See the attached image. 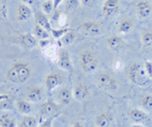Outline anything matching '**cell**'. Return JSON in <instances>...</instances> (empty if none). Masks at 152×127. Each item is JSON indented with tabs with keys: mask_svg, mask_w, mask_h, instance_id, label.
<instances>
[{
	"mask_svg": "<svg viewBox=\"0 0 152 127\" xmlns=\"http://www.w3.org/2000/svg\"><path fill=\"white\" fill-rule=\"evenodd\" d=\"M126 76L131 83L140 86H145L150 79L147 75L145 64L141 63H132L129 65L126 70Z\"/></svg>",
	"mask_w": 152,
	"mask_h": 127,
	"instance_id": "6da1fadb",
	"label": "cell"
},
{
	"mask_svg": "<svg viewBox=\"0 0 152 127\" xmlns=\"http://www.w3.org/2000/svg\"><path fill=\"white\" fill-rule=\"evenodd\" d=\"M31 76V68L25 63H16L9 69L7 78L15 83H25Z\"/></svg>",
	"mask_w": 152,
	"mask_h": 127,
	"instance_id": "7a4b0ae2",
	"label": "cell"
},
{
	"mask_svg": "<svg viewBox=\"0 0 152 127\" xmlns=\"http://www.w3.org/2000/svg\"><path fill=\"white\" fill-rule=\"evenodd\" d=\"M79 64L86 73H91L98 68V59L91 50L86 49L79 54Z\"/></svg>",
	"mask_w": 152,
	"mask_h": 127,
	"instance_id": "3957f363",
	"label": "cell"
},
{
	"mask_svg": "<svg viewBox=\"0 0 152 127\" xmlns=\"http://www.w3.org/2000/svg\"><path fill=\"white\" fill-rule=\"evenodd\" d=\"M96 84L99 88L107 92H113L118 90L119 82L118 80L107 72H102L96 77Z\"/></svg>",
	"mask_w": 152,
	"mask_h": 127,
	"instance_id": "277c9868",
	"label": "cell"
},
{
	"mask_svg": "<svg viewBox=\"0 0 152 127\" xmlns=\"http://www.w3.org/2000/svg\"><path fill=\"white\" fill-rule=\"evenodd\" d=\"M79 30L83 32L84 34L88 36H97L101 34L102 27L100 26L98 22L95 21H86L81 24Z\"/></svg>",
	"mask_w": 152,
	"mask_h": 127,
	"instance_id": "5b68a950",
	"label": "cell"
},
{
	"mask_svg": "<svg viewBox=\"0 0 152 127\" xmlns=\"http://www.w3.org/2000/svg\"><path fill=\"white\" fill-rule=\"evenodd\" d=\"M59 109L60 105H57L56 102L52 101H47L40 107V115L45 119H49V118L57 116V112Z\"/></svg>",
	"mask_w": 152,
	"mask_h": 127,
	"instance_id": "8992f818",
	"label": "cell"
},
{
	"mask_svg": "<svg viewBox=\"0 0 152 127\" xmlns=\"http://www.w3.org/2000/svg\"><path fill=\"white\" fill-rule=\"evenodd\" d=\"M120 11L119 0H106L102 7V13L106 17H112Z\"/></svg>",
	"mask_w": 152,
	"mask_h": 127,
	"instance_id": "52a82bcc",
	"label": "cell"
},
{
	"mask_svg": "<svg viewBox=\"0 0 152 127\" xmlns=\"http://www.w3.org/2000/svg\"><path fill=\"white\" fill-rule=\"evenodd\" d=\"M91 91L90 87L84 83H79L77 86L74 87L73 90V98L78 102H84L89 98Z\"/></svg>",
	"mask_w": 152,
	"mask_h": 127,
	"instance_id": "ba28073f",
	"label": "cell"
},
{
	"mask_svg": "<svg viewBox=\"0 0 152 127\" xmlns=\"http://www.w3.org/2000/svg\"><path fill=\"white\" fill-rule=\"evenodd\" d=\"M63 82H64V78L60 73L52 72V73H50L46 77L45 84H46L48 91L50 93L51 91H53L56 87H58L60 84L63 83Z\"/></svg>",
	"mask_w": 152,
	"mask_h": 127,
	"instance_id": "9c48e42d",
	"label": "cell"
},
{
	"mask_svg": "<svg viewBox=\"0 0 152 127\" xmlns=\"http://www.w3.org/2000/svg\"><path fill=\"white\" fill-rule=\"evenodd\" d=\"M56 63L60 68L66 70V71H72L73 70V65L71 62L70 56L66 49H62L58 52V58H57Z\"/></svg>",
	"mask_w": 152,
	"mask_h": 127,
	"instance_id": "30bf717a",
	"label": "cell"
},
{
	"mask_svg": "<svg viewBox=\"0 0 152 127\" xmlns=\"http://www.w3.org/2000/svg\"><path fill=\"white\" fill-rule=\"evenodd\" d=\"M107 45L108 49L113 52H119L126 46V43L121 37L116 35H111L107 38Z\"/></svg>",
	"mask_w": 152,
	"mask_h": 127,
	"instance_id": "8fae6325",
	"label": "cell"
},
{
	"mask_svg": "<svg viewBox=\"0 0 152 127\" xmlns=\"http://www.w3.org/2000/svg\"><path fill=\"white\" fill-rule=\"evenodd\" d=\"M137 15L142 19L148 17L152 12V6L147 0H140L136 4Z\"/></svg>",
	"mask_w": 152,
	"mask_h": 127,
	"instance_id": "7c38bea8",
	"label": "cell"
},
{
	"mask_svg": "<svg viewBox=\"0 0 152 127\" xmlns=\"http://www.w3.org/2000/svg\"><path fill=\"white\" fill-rule=\"evenodd\" d=\"M17 42L26 49H33L38 45L39 40H38L33 34L26 33V34H23L17 37Z\"/></svg>",
	"mask_w": 152,
	"mask_h": 127,
	"instance_id": "4fadbf2b",
	"label": "cell"
},
{
	"mask_svg": "<svg viewBox=\"0 0 152 127\" xmlns=\"http://www.w3.org/2000/svg\"><path fill=\"white\" fill-rule=\"evenodd\" d=\"M127 116L129 118V120H132L133 122H135V123H141V122L148 120L149 119V117L145 111L142 109H137V108H134V109L128 111Z\"/></svg>",
	"mask_w": 152,
	"mask_h": 127,
	"instance_id": "5bb4252c",
	"label": "cell"
},
{
	"mask_svg": "<svg viewBox=\"0 0 152 127\" xmlns=\"http://www.w3.org/2000/svg\"><path fill=\"white\" fill-rule=\"evenodd\" d=\"M32 17V11L26 4H21L17 7L16 10V19L19 22H26Z\"/></svg>",
	"mask_w": 152,
	"mask_h": 127,
	"instance_id": "9a60e30c",
	"label": "cell"
},
{
	"mask_svg": "<svg viewBox=\"0 0 152 127\" xmlns=\"http://www.w3.org/2000/svg\"><path fill=\"white\" fill-rule=\"evenodd\" d=\"M113 118L110 113L103 112L95 118V124L97 127H109L112 122Z\"/></svg>",
	"mask_w": 152,
	"mask_h": 127,
	"instance_id": "2e32d148",
	"label": "cell"
},
{
	"mask_svg": "<svg viewBox=\"0 0 152 127\" xmlns=\"http://www.w3.org/2000/svg\"><path fill=\"white\" fill-rule=\"evenodd\" d=\"M72 98H73V91H71L68 87H64L60 89L58 94H57V99H58L59 102L62 105H69Z\"/></svg>",
	"mask_w": 152,
	"mask_h": 127,
	"instance_id": "e0dca14e",
	"label": "cell"
},
{
	"mask_svg": "<svg viewBox=\"0 0 152 127\" xmlns=\"http://www.w3.org/2000/svg\"><path fill=\"white\" fill-rule=\"evenodd\" d=\"M134 30V22L130 18H124L118 24V31L122 34H127Z\"/></svg>",
	"mask_w": 152,
	"mask_h": 127,
	"instance_id": "ac0fdd59",
	"label": "cell"
},
{
	"mask_svg": "<svg viewBox=\"0 0 152 127\" xmlns=\"http://www.w3.org/2000/svg\"><path fill=\"white\" fill-rule=\"evenodd\" d=\"M35 22L37 25H39L40 27L44 28L45 30H47L48 31H50L52 30L51 28V24L49 20V18L47 17V15H45L43 12H39L36 13L35 15Z\"/></svg>",
	"mask_w": 152,
	"mask_h": 127,
	"instance_id": "d6986e66",
	"label": "cell"
},
{
	"mask_svg": "<svg viewBox=\"0 0 152 127\" xmlns=\"http://www.w3.org/2000/svg\"><path fill=\"white\" fill-rule=\"evenodd\" d=\"M43 99L42 89L39 87H32L27 93V101L31 102H38Z\"/></svg>",
	"mask_w": 152,
	"mask_h": 127,
	"instance_id": "ffe728a7",
	"label": "cell"
},
{
	"mask_svg": "<svg viewBox=\"0 0 152 127\" xmlns=\"http://www.w3.org/2000/svg\"><path fill=\"white\" fill-rule=\"evenodd\" d=\"M58 52L59 51L57 50L56 46L53 45V43H51L50 45H49L46 48L43 49V55L45 56L46 58L52 60V61H57V58H58Z\"/></svg>",
	"mask_w": 152,
	"mask_h": 127,
	"instance_id": "44dd1931",
	"label": "cell"
},
{
	"mask_svg": "<svg viewBox=\"0 0 152 127\" xmlns=\"http://www.w3.org/2000/svg\"><path fill=\"white\" fill-rule=\"evenodd\" d=\"M15 107L20 112L21 114H30L32 110V105L31 102L28 101H24V100H19L15 102Z\"/></svg>",
	"mask_w": 152,
	"mask_h": 127,
	"instance_id": "7402d4cb",
	"label": "cell"
},
{
	"mask_svg": "<svg viewBox=\"0 0 152 127\" xmlns=\"http://www.w3.org/2000/svg\"><path fill=\"white\" fill-rule=\"evenodd\" d=\"M0 127H16V121L11 114L4 113L0 117Z\"/></svg>",
	"mask_w": 152,
	"mask_h": 127,
	"instance_id": "603a6c76",
	"label": "cell"
},
{
	"mask_svg": "<svg viewBox=\"0 0 152 127\" xmlns=\"http://www.w3.org/2000/svg\"><path fill=\"white\" fill-rule=\"evenodd\" d=\"M32 34L34 35L38 40H43V39H49L50 38V33L47 30L44 28L40 27L39 25L35 24L34 28L32 30Z\"/></svg>",
	"mask_w": 152,
	"mask_h": 127,
	"instance_id": "cb8c5ba5",
	"label": "cell"
},
{
	"mask_svg": "<svg viewBox=\"0 0 152 127\" xmlns=\"http://www.w3.org/2000/svg\"><path fill=\"white\" fill-rule=\"evenodd\" d=\"M76 40V33L72 30H69L66 33H65L63 35V37L60 39L62 45L64 46H69L71 45L73 42Z\"/></svg>",
	"mask_w": 152,
	"mask_h": 127,
	"instance_id": "d4e9b609",
	"label": "cell"
},
{
	"mask_svg": "<svg viewBox=\"0 0 152 127\" xmlns=\"http://www.w3.org/2000/svg\"><path fill=\"white\" fill-rule=\"evenodd\" d=\"M140 103H141V106L144 108L145 110L151 111L152 110V95H150V94L144 95L141 98Z\"/></svg>",
	"mask_w": 152,
	"mask_h": 127,
	"instance_id": "484cf974",
	"label": "cell"
},
{
	"mask_svg": "<svg viewBox=\"0 0 152 127\" xmlns=\"http://www.w3.org/2000/svg\"><path fill=\"white\" fill-rule=\"evenodd\" d=\"M142 43L146 48H152V31L145 30L142 34Z\"/></svg>",
	"mask_w": 152,
	"mask_h": 127,
	"instance_id": "4316f807",
	"label": "cell"
},
{
	"mask_svg": "<svg viewBox=\"0 0 152 127\" xmlns=\"http://www.w3.org/2000/svg\"><path fill=\"white\" fill-rule=\"evenodd\" d=\"M36 124H37V120L35 118L31 117V116H27V117L23 118L20 127H35Z\"/></svg>",
	"mask_w": 152,
	"mask_h": 127,
	"instance_id": "83f0119b",
	"label": "cell"
},
{
	"mask_svg": "<svg viewBox=\"0 0 152 127\" xmlns=\"http://www.w3.org/2000/svg\"><path fill=\"white\" fill-rule=\"evenodd\" d=\"M41 9H42V12H44L45 15H50V13L54 11L53 1H51V0H47V1H45L42 4Z\"/></svg>",
	"mask_w": 152,
	"mask_h": 127,
	"instance_id": "f1b7e54d",
	"label": "cell"
},
{
	"mask_svg": "<svg viewBox=\"0 0 152 127\" xmlns=\"http://www.w3.org/2000/svg\"><path fill=\"white\" fill-rule=\"evenodd\" d=\"M69 30V28L65 27V28H60V29H52L50 30V32H51L52 36H53L55 39H61L62 37H63V35L65 33H66Z\"/></svg>",
	"mask_w": 152,
	"mask_h": 127,
	"instance_id": "f546056e",
	"label": "cell"
},
{
	"mask_svg": "<svg viewBox=\"0 0 152 127\" xmlns=\"http://www.w3.org/2000/svg\"><path fill=\"white\" fill-rule=\"evenodd\" d=\"M65 7L68 11H72L77 9L81 4L80 0H65Z\"/></svg>",
	"mask_w": 152,
	"mask_h": 127,
	"instance_id": "4dcf8cb0",
	"label": "cell"
},
{
	"mask_svg": "<svg viewBox=\"0 0 152 127\" xmlns=\"http://www.w3.org/2000/svg\"><path fill=\"white\" fill-rule=\"evenodd\" d=\"M12 102L10 99L5 101H0V109H12Z\"/></svg>",
	"mask_w": 152,
	"mask_h": 127,
	"instance_id": "1f68e13d",
	"label": "cell"
},
{
	"mask_svg": "<svg viewBox=\"0 0 152 127\" xmlns=\"http://www.w3.org/2000/svg\"><path fill=\"white\" fill-rule=\"evenodd\" d=\"M8 16V10L6 6L0 5V22L5 20Z\"/></svg>",
	"mask_w": 152,
	"mask_h": 127,
	"instance_id": "d6a6232c",
	"label": "cell"
},
{
	"mask_svg": "<svg viewBox=\"0 0 152 127\" xmlns=\"http://www.w3.org/2000/svg\"><path fill=\"white\" fill-rule=\"evenodd\" d=\"M98 0H80L81 4L84 6V7H87V8H91L93 7L95 4L97 3Z\"/></svg>",
	"mask_w": 152,
	"mask_h": 127,
	"instance_id": "836d02e7",
	"label": "cell"
},
{
	"mask_svg": "<svg viewBox=\"0 0 152 127\" xmlns=\"http://www.w3.org/2000/svg\"><path fill=\"white\" fill-rule=\"evenodd\" d=\"M66 21H68V17H66V15H64V13H61V15L59 17L58 21H57V23H58L60 28H65V26L66 25Z\"/></svg>",
	"mask_w": 152,
	"mask_h": 127,
	"instance_id": "e575fe53",
	"label": "cell"
},
{
	"mask_svg": "<svg viewBox=\"0 0 152 127\" xmlns=\"http://www.w3.org/2000/svg\"><path fill=\"white\" fill-rule=\"evenodd\" d=\"M145 67L148 77L150 79H152V61H146V62L145 63Z\"/></svg>",
	"mask_w": 152,
	"mask_h": 127,
	"instance_id": "d590c367",
	"label": "cell"
},
{
	"mask_svg": "<svg viewBox=\"0 0 152 127\" xmlns=\"http://www.w3.org/2000/svg\"><path fill=\"white\" fill-rule=\"evenodd\" d=\"M53 119H54V117H51V118H49V119H46L41 123L40 127H51V121H52V120H53Z\"/></svg>",
	"mask_w": 152,
	"mask_h": 127,
	"instance_id": "8d00e7d4",
	"label": "cell"
},
{
	"mask_svg": "<svg viewBox=\"0 0 152 127\" xmlns=\"http://www.w3.org/2000/svg\"><path fill=\"white\" fill-rule=\"evenodd\" d=\"M122 67H123V64H122L121 61H119V60L115 61L113 64V67L115 70H120L122 68Z\"/></svg>",
	"mask_w": 152,
	"mask_h": 127,
	"instance_id": "74e56055",
	"label": "cell"
},
{
	"mask_svg": "<svg viewBox=\"0 0 152 127\" xmlns=\"http://www.w3.org/2000/svg\"><path fill=\"white\" fill-rule=\"evenodd\" d=\"M53 1V7H54V10H57V8H58L62 3H63V1H65V0H52Z\"/></svg>",
	"mask_w": 152,
	"mask_h": 127,
	"instance_id": "f35d334b",
	"label": "cell"
},
{
	"mask_svg": "<svg viewBox=\"0 0 152 127\" xmlns=\"http://www.w3.org/2000/svg\"><path fill=\"white\" fill-rule=\"evenodd\" d=\"M22 2V4H26V5H32L34 4L36 0H20Z\"/></svg>",
	"mask_w": 152,
	"mask_h": 127,
	"instance_id": "ab89813d",
	"label": "cell"
},
{
	"mask_svg": "<svg viewBox=\"0 0 152 127\" xmlns=\"http://www.w3.org/2000/svg\"><path fill=\"white\" fill-rule=\"evenodd\" d=\"M71 127H84V124L81 121H75Z\"/></svg>",
	"mask_w": 152,
	"mask_h": 127,
	"instance_id": "60d3db41",
	"label": "cell"
},
{
	"mask_svg": "<svg viewBox=\"0 0 152 127\" xmlns=\"http://www.w3.org/2000/svg\"><path fill=\"white\" fill-rule=\"evenodd\" d=\"M9 97L7 95H0V101H5V100H8Z\"/></svg>",
	"mask_w": 152,
	"mask_h": 127,
	"instance_id": "b9f144b4",
	"label": "cell"
},
{
	"mask_svg": "<svg viewBox=\"0 0 152 127\" xmlns=\"http://www.w3.org/2000/svg\"><path fill=\"white\" fill-rule=\"evenodd\" d=\"M130 127H145V126H144V125H142V124H140V123H136V124L132 125V126H130Z\"/></svg>",
	"mask_w": 152,
	"mask_h": 127,
	"instance_id": "7bdbcfd3",
	"label": "cell"
}]
</instances>
